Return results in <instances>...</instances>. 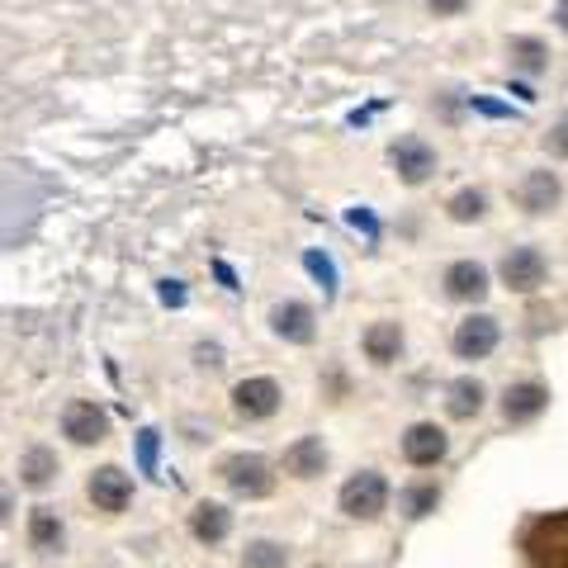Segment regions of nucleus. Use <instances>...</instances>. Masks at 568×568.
Here are the masks:
<instances>
[{
	"label": "nucleus",
	"mask_w": 568,
	"mask_h": 568,
	"mask_svg": "<svg viewBox=\"0 0 568 568\" xmlns=\"http://www.w3.org/2000/svg\"><path fill=\"white\" fill-rule=\"evenodd\" d=\"M521 549L530 568H568V511H549V517L530 521Z\"/></svg>",
	"instance_id": "nucleus-1"
},
{
	"label": "nucleus",
	"mask_w": 568,
	"mask_h": 568,
	"mask_svg": "<svg viewBox=\"0 0 568 568\" xmlns=\"http://www.w3.org/2000/svg\"><path fill=\"white\" fill-rule=\"evenodd\" d=\"M219 478L227 484V493H237V497H271V493H275V469H271V459L256 455V450L227 455L223 465H219Z\"/></svg>",
	"instance_id": "nucleus-2"
},
{
	"label": "nucleus",
	"mask_w": 568,
	"mask_h": 568,
	"mask_svg": "<svg viewBox=\"0 0 568 568\" xmlns=\"http://www.w3.org/2000/svg\"><path fill=\"white\" fill-rule=\"evenodd\" d=\"M388 507V484L379 469H361L342 484V511L351 521H379Z\"/></svg>",
	"instance_id": "nucleus-3"
},
{
	"label": "nucleus",
	"mask_w": 568,
	"mask_h": 568,
	"mask_svg": "<svg viewBox=\"0 0 568 568\" xmlns=\"http://www.w3.org/2000/svg\"><path fill=\"white\" fill-rule=\"evenodd\" d=\"M497 275H503V284L511 294H536L549 275V261H545L540 246H511L503 256V265H497Z\"/></svg>",
	"instance_id": "nucleus-4"
},
{
	"label": "nucleus",
	"mask_w": 568,
	"mask_h": 568,
	"mask_svg": "<svg viewBox=\"0 0 568 568\" xmlns=\"http://www.w3.org/2000/svg\"><path fill=\"white\" fill-rule=\"evenodd\" d=\"M446 450H450V440L436 422H413L403 432V459L413 469H436L440 459H446Z\"/></svg>",
	"instance_id": "nucleus-5"
},
{
	"label": "nucleus",
	"mask_w": 568,
	"mask_h": 568,
	"mask_svg": "<svg viewBox=\"0 0 568 568\" xmlns=\"http://www.w3.org/2000/svg\"><path fill=\"white\" fill-rule=\"evenodd\" d=\"M388 166L398 171L403 185H426L436 175V152L426 148L422 138H398L394 148H388Z\"/></svg>",
	"instance_id": "nucleus-6"
},
{
	"label": "nucleus",
	"mask_w": 568,
	"mask_h": 568,
	"mask_svg": "<svg viewBox=\"0 0 568 568\" xmlns=\"http://www.w3.org/2000/svg\"><path fill=\"white\" fill-rule=\"evenodd\" d=\"M85 493H91L95 511H104V517H119L123 507L133 503V478L123 474L119 465H104L91 474V484H85Z\"/></svg>",
	"instance_id": "nucleus-7"
},
{
	"label": "nucleus",
	"mask_w": 568,
	"mask_h": 568,
	"mask_svg": "<svg viewBox=\"0 0 568 568\" xmlns=\"http://www.w3.org/2000/svg\"><path fill=\"white\" fill-rule=\"evenodd\" d=\"M280 398H284V394H280L275 379H265V375L242 379V384L233 388V413L246 417V422H265V417L280 413Z\"/></svg>",
	"instance_id": "nucleus-8"
},
{
	"label": "nucleus",
	"mask_w": 568,
	"mask_h": 568,
	"mask_svg": "<svg viewBox=\"0 0 568 568\" xmlns=\"http://www.w3.org/2000/svg\"><path fill=\"white\" fill-rule=\"evenodd\" d=\"M62 436L71 446H100V440L110 436V417H104V407H95V403H67Z\"/></svg>",
	"instance_id": "nucleus-9"
},
{
	"label": "nucleus",
	"mask_w": 568,
	"mask_h": 568,
	"mask_svg": "<svg viewBox=\"0 0 568 568\" xmlns=\"http://www.w3.org/2000/svg\"><path fill=\"white\" fill-rule=\"evenodd\" d=\"M497 336H503L497 317L474 313V317H465V323L455 327V355H459V361H484V355L497 351Z\"/></svg>",
	"instance_id": "nucleus-10"
},
{
	"label": "nucleus",
	"mask_w": 568,
	"mask_h": 568,
	"mask_svg": "<svg viewBox=\"0 0 568 568\" xmlns=\"http://www.w3.org/2000/svg\"><path fill=\"white\" fill-rule=\"evenodd\" d=\"M549 407V388L540 379H521V384H507V394H503V417L511 426H526V422H536L540 413Z\"/></svg>",
	"instance_id": "nucleus-11"
},
{
	"label": "nucleus",
	"mask_w": 568,
	"mask_h": 568,
	"mask_svg": "<svg viewBox=\"0 0 568 568\" xmlns=\"http://www.w3.org/2000/svg\"><path fill=\"white\" fill-rule=\"evenodd\" d=\"M271 332L280 336V342H294V346H308L317 327H313V308L298 304V298H284V304L271 308Z\"/></svg>",
	"instance_id": "nucleus-12"
},
{
	"label": "nucleus",
	"mask_w": 568,
	"mask_h": 568,
	"mask_svg": "<svg viewBox=\"0 0 568 568\" xmlns=\"http://www.w3.org/2000/svg\"><path fill=\"white\" fill-rule=\"evenodd\" d=\"M564 200V185L555 171H530L526 181L517 185V204L530 213V219H540V213H555V204Z\"/></svg>",
	"instance_id": "nucleus-13"
},
{
	"label": "nucleus",
	"mask_w": 568,
	"mask_h": 568,
	"mask_svg": "<svg viewBox=\"0 0 568 568\" xmlns=\"http://www.w3.org/2000/svg\"><path fill=\"white\" fill-rule=\"evenodd\" d=\"M440 284H446V294L459 298V304H478L488 294V271L478 261H455Z\"/></svg>",
	"instance_id": "nucleus-14"
},
{
	"label": "nucleus",
	"mask_w": 568,
	"mask_h": 568,
	"mask_svg": "<svg viewBox=\"0 0 568 568\" xmlns=\"http://www.w3.org/2000/svg\"><path fill=\"white\" fill-rule=\"evenodd\" d=\"M284 469H290L294 478H317L327 469V446H323V436H298L290 450H284Z\"/></svg>",
	"instance_id": "nucleus-15"
},
{
	"label": "nucleus",
	"mask_w": 568,
	"mask_h": 568,
	"mask_svg": "<svg viewBox=\"0 0 568 568\" xmlns=\"http://www.w3.org/2000/svg\"><path fill=\"white\" fill-rule=\"evenodd\" d=\"M227 530H233V511H227L223 503H200L190 511V536L200 545H223Z\"/></svg>",
	"instance_id": "nucleus-16"
},
{
	"label": "nucleus",
	"mask_w": 568,
	"mask_h": 568,
	"mask_svg": "<svg viewBox=\"0 0 568 568\" xmlns=\"http://www.w3.org/2000/svg\"><path fill=\"white\" fill-rule=\"evenodd\" d=\"M62 540H67V526L52 507H33L29 517V545L39 549V555H62Z\"/></svg>",
	"instance_id": "nucleus-17"
},
{
	"label": "nucleus",
	"mask_w": 568,
	"mask_h": 568,
	"mask_svg": "<svg viewBox=\"0 0 568 568\" xmlns=\"http://www.w3.org/2000/svg\"><path fill=\"white\" fill-rule=\"evenodd\" d=\"M484 398H488V388L478 384L474 375H465V379H455V384L446 388V413H450L455 422H469V417L484 413Z\"/></svg>",
	"instance_id": "nucleus-18"
},
{
	"label": "nucleus",
	"mask_w": 568,
	"mask_h": 568,
	"mask_svg": "<svg viewBox=\"0 0 568 568\" xmlns=\"http://www.w3.org/2000/svg\"><path fill=\"white\" fill-rule=\"evenodd\" d=\"M440 503V484H432V478H417V484H407L398 493V507H403V517L407 521H422V517H432Z\"/></svg>",
	"instance_id": "nucleus-19"
},
{
	"label": "nucleus",
	"mask_w": 568,
	"mask_h": 568,
	"mask_svg": "<svg viewBox=\"0 0 568 568\" xmlns=\"http://www.w3.org/2000/svg\"><path fill=\"white\" fill-rule=\"evenodd\" d=\"M398 351H403V327L398 323H375L365 332V355L375 365H394Z\"/></svg>",
	"instance_id": "nucleus-20"
},
{
	"label": "nucleus",
	"mask_w": 568,
	"mask_h": 568,
	"mask_svg": "<svg viewBox=\"0 0 568 568\" xmlns=\"http://www.w3.org/2000/svg\"><path fill=\"white\" fill-rule=\"evenodd\" d=\"M20 478L29 488H48L52 478H58V455H52L48 446H29L20 455Z\"/></svg>",
	"instance_id": "nucleus-21"
},
{
	"label": "nucleus",
	"mask_w": 568,
	"mask_h": 568,
	"mask_svg": "<svg viewBox=\"0 0 568 568\" xmlns=\"http://www.w3.org/2000/svg\"><path fill=\"white\" fill-rule=\"evenodd\" d=\"M507 58H511V67H517V71H526V77H540V71L549 67V48L540 39H511Z\"/></svg>",
	"instance_id": "nucleus-22"
},
{
	"label": "nucleus",
	"mask_w": 568,
	"mask_h": 568,
	"mask_svg": "<svg viewBox=\"0 0 568 568\" xmlns=\"http://www.w3.org/2000/svg\"><path fill=\"white\" fill-rule=\"evenodd\" d=\"M242 568H290V545L280 540H252L242 549Z\"/></svg>",
	"instance_id": "nucleus-23"
},
{
	"label": "nucleus",
	"mask_w": 568,
	"mask_h": 568,
	"mask_svg": "<svg viewBox=\"0 0 568 568\" xmlns=\"http://www.w3.org/2000/svg\"><path fill=\"white\" fill-rule=\"evenodd\" d=\"M446 213H450L455 223H478L488 213V194L484 190H459V194H450Z\"/></svg>",
	"instance_id": "nucleus-24"
},
{
	"label": "nucleus",
	"mask_w": 568,
	"mask_h": 568,
	"mask_svg": "<svg viewBox=\"0 0 568 568\" xmlns=\"http://www.w3.org/2000/svg\"><path fill=\"white\" fill-rule=\"evenodd\" d=\"M304 271H308V275H313L317 284H323L327 294L336 290V265H332V261H327L323 252H304Z\"/></svg>",
	"instance_id": "nucleus-25"
},
{
	"label": "nucleus",
	"mask_w": 568,
	"mask_h": 568,
	"mask_svg": "<svg viewBox=\"0 0 568 568\" xmlns=\"http://www.w3.org/2000/svg\"><path fill=\"white\" fill-rule=\"evenodd\" d=\"M138 465H142V474L156 469V432H152V426H148V432H138Z\"/></svg>",
	"instance_id": "nucleus-26"
},
{
	"label": "nucleus",
	"mask_w": 568,
	"mask_h": 568,
	"mask_svg": "<svg viewBox=\"0 0 568 568\" xmlns=\"http://www.w3.org/2000/svg\"><path fill=\"white\" fill-rule=\"evenodd\" d=\"M545 148H549V152H555V156H568V119H559V123H555V129H549V133H545Z\"/></svg>",
	"instance_id": "nucleus-27"
},
{
	"label": "nucleus",
	"mask_w": 568,
	"mask_h": 568,
	"mask_svg": "<svg viewBox=\"0 0 568 568\" xmlns=\"http://www.w3.org/2000/svg\"><path fill=\"white\" fill-rule=\"evenodd\" d=\"M346 219H351L355 227H365V233H369V237H375V233H379V223H375V219H369V213H365V209H351V213H346Z\"/></svg>",
	"instance_id": "nucleus-28"
},
{
	"label": "nucleus",
	"mask_w": 568,
	"mask_h": 568,
	"mask_svg": "<svg viewBox=\"0 0 568 568\" xmlns=\"http://www.w3.org/2000/svg\"><path fill=\"white\" fill-rule=\"evenodd\" d=\"M426 6H432L436 14H459V10L469 6V0H426Z\"/></svg>",
	"instance_id": "nucleus-29"
},
{
	"label": "nucleus",
	"mask_w": 568,
	"mask_h": 568,
	"mask_svg": "<svg viewBox=\"0 0 568 568\" xmlns=\"http://www.w3.org/2000/svg\"><path fill=\"white\" fill-rule=\"evenodd\" d=\"M162 298H166V304H185V290H181V280H166V284H162Z\"/></svg>",
	"instance_id": "nucleus-30"
},
{
	"label": "nucleus",
	"mask_w": 568,
	"mask_h": 568,
	"mask_svg": "<svg viewBox=\"0 0 568 568\" xmlns=\"http://www.w3.org/2000/svg\"><path fill=\"white\" fill-rule=\"evenodd\" d=\"M194 355H200V365H209V369H219V365H223V361H219V355H223L219 346H200Z\"/></svg>",
	"instance_id": "nucleus-31"
},
{
	"label": "nucleus",
	"mask_w": 568,
	"mask_h": 568,
	"mask_svg": "<svg viewBox=\"0 0 568 568\" xmlns=\"http://www.w3.org/2000/svg\"><path fill=\"white\" fill-rule=\"evenodd\" d=\"M555 24L568 33V0H559V6H555Z\"/></svg>",
	"instance_id": "nucleus-32"
},
{
	"label": "nucleus",
	"mask_w": 568,
	"mask_h": 568,
	"mask_svg": "<svg viewBox=\"0 0 568 568\" xmlns=\"http://www.w3.org/2000/svg\"><path fill=\"white\" fill-rule=\"evenodd\" d=\"M213 271H219V280L227 284V290H237V280H233V271H227V265H223V261H219V265H213Z\"/></svg>",
	"instance_id": "nucleus-33"
}]
</instances>
